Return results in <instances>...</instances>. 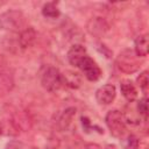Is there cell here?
Returning <instances> with one entry per match:
<instances>
[{
  "mask_svg": "<svg viewBox=\"0 0 149 149\" xmlns=\"http://www.w3.org/2000/svg\"><path fill=\"white\" fill-rule=\"evenodd\" d=\"M81 126H83V129H84L86 133H90V130H94V129H95L99 134H102V133H104V130H102L100 127L92 125L91 121H90L86 116H81Z\"/></svg>",
  "mask_w": 149,
  "mask_h": 149,
  "instance_id": "cell-18",
  "label": "cell"
},
{
  "mask_svg": "<svg viewBox=\"0 0 149 149\" xmlns=\"http://www.w3.org/2000/svg\"><path fill=\"white\" fill-rule=\"evenodd\" d=\"M36 40V30L33 27H26L19 35V45L22 49H27L30 45H33V43Z\"/></svg>",
  "mask_w": 149,
  "mask_h": 149,
  "instance_id": "cell-8",
  "label": "cell"
},
{
  "mask_svg": "<svg viewBox=\"0 0 149 149\" xmlns=\"http://www.w3.org/2000/svg\"><path fill=\"white\" fill-rule=\"evenodd\" d=\"M87 51L86 48L81 44H73L69 51H68V61L71 65L78 68V65L80 64V62L87 56Z\"/></svg>",
  "mask_w": 149,
  "mask_h": 149,
  "instance_id": "cell-7",
  "label": "cell"
},
{
  "mask_svg": "<svg viewBox=\"0 0 149 149\" xmlns=\"http://www.w3.org/2000/svg\"><path fill=\"white\" fill-rule=\"evenodd\" d=\"M125 149H139V139L135 135H129L126 140Z\"/></svg>",
  "mask_w": 149,
  "mask_h": 149,
  "instance_id": "cell-19",
  "label": "cell"
},
{
  "mask_svg": "<svg viewBox=\"0 0 149 149\" xmlns=\"http://www.w3.org/2000/svg\"><path fill=\"white\" fill-rule=\"evenodd\" d=\"M41 84L47 91L56 92L64 85L63 74L59 72L58 69L54 66H48L41 73Z\"/></svg>",
  "mask_w": 149,
  "mask_h": 149,
  "instance_id": "cell-3",
  "label": "cell"
},
{
  "mask_svg": "<svg viewBox=\"0 0 149 149\" xmlns=\"http://www.w3.org/2000/svg\"><path fill=\"white\" fill-rule=\"evenodd\" d=\"M91 23L93 24L92 28L95 27L94 29L91 30L92 34H104V31L107 30V28H108V26L106 24V22H105L104 20H101L100 17H95V19H93V20L91 21Z\"/></svg>",
  "mask_w": 149,
  "mask_h": 149,
  "instance_id": "cell-15",
  "label": "cell"
},
{
  "mask_svg": "<svg viewBox=\"0 0 149 149\" xmlns=\"http://www.w3.org/2000/svg\"><path fill=\"white\" fill-rule=\"evenodd\" d=\"M106 149H115V147L114 146H107Z\"/></svg>",
  "mask_w": 149,
  "mask_h": 149,
  "instance_id": "cell-21",
  "label": "cell"
},
{
  "mask_svg": "<svg viewBox=\"0 0 149 149\" xmlns=\"http://www.w3.org/2000/svg\"><path fill=\"white\" fill-rule=\"evenodd\" d=\"M148 49H149V44H148V35L147 34H142L136 36V38L134 40V54L140 58V57H146L148 55Z\"/></svg>",
  "mask_w": 149,
  "mask_h": 149,
  "instance_id": "cell-9",
  "label": "cell"
},
{
  "mask_svg": "<svg viewBox=\"0 0 149 149\" xmlns=\"http://www.w3.org/2000/svg\"><path fill=\"white\" fill-rule=\"evenodd\" d=\"M78 69H80L83 71L84 76L90 81H97L101 77V74H102L101 69L99 68V65L97 64V62L90 55H87L80 62V64L78 65Z\"/></svg>",
  "mask_w": 149,
  "mask_h": 149,
  "instance_id": "cell-5",
  "label": "cell"
},
{
  "mask_svg": "<svg viewBox=\"0 0 149 149\" xmlns=\"http://www.w3.org/2000/svg\"><path fill=\"white\" fill-rule=\"evenodd\" d=\"M137 58L139 57L132 50H125L118 57V61H116L118 68L126 73L135 72L140 68V63L137 62Z\"/></svg>",
  "mask_w": 149,
  "mask_h": 149,
  "instance_id": "cell-4",
  "label": "cell"
},
{
  "mask_svg": "<svg viewBox=\"0 0 149 149\" xmlns=\"http://www.w3.org/2000/svg\"><path fill=\"white\" fill-rule=\"evenodd\" d=\"M6 149H23V144L20 141H10L7 143Z\"/></svg>",
  "mask_w": 149,
  "mask_h": 149,
  "instance_id": "cell-20",
  "label": "cell"
},
{
  "mask_svg": "<svg viewBox=\"0 0 149 149\" xmlns=\"http://www.w3.org/2000/svg\"><path fill=\"white\" fill-rule=\"evenodd\" d=\"M0 28L10 33H21L26 28V17L21 10L9 9L0 15Z\"/></svg>",
  "mask_w": 149,
  "mask_h": 149,
  "instance_id": "cell-1",
  "label": "cell"
},
{
  "mask_svg": "<svg viewBox=\"0 0 149 149\" xmlns=\"http://www.w3.org/2000/svg\"><path fill=\"white\" fill-rule=\"evenodd\" d=\"M105 122H106V126L108 127L112 136L119 139V137H122L125 135L126 129H127L126 118L121 111H118V109L109 111L106 114Z\"/></svg>",
  "mask_w": 149,
  "mask_h": 149,
  "instance_id": "cell-2",
  "label": "cell"
},
{
  "mask_svg": "<svg viewBox=\"0 0 149 149\" xmlns=\"http://www.w3.org/2000/svg\"><path fill=\"white\" fill-rule=\"evenodd\" d=\"M120 91H121L123 98L129 102L134 101L136 99V97H137L136 87L129 79H123L120 83Z\"/></svg>",
  "mask_w": 149,
  "mask_h": 149,
  "instance_id": "cell-11",
  "label": "cell"
},
{
  "mask_svg": "<svg viewBox=\"0 0 149 149\" xmlns=\"http://www.w3.org/2000/svg\"><path fill=\"white\" fill-rule=\"evenodd\" d=\"M74 115H76V108H74V107H69V108H66V109L59 115V119L57 120V126H58V128L62 129V130L66 129V128L71 125V122H72Z\"/></svg>",
  "mask_w": 149,
  "mask_h": 149,
  "instance_id": "cell-12",
  "label": "cell"
},
{
  "mask_svg": "<svg viewBox=\"0 0 149 149\" xmlns=\"http://www.w3.org/2000/svg\"><path fill=\"white\" fill-rule=\"evenodd\" d=\"M42 14L48 19H57L61 15V10L57 7L56 2H47L42 7Z\"/></svg>",
  "mask_w": 149,
  "mask_h": 149,
  "instance_id": "cell-13",
  "label": "cell"
},
{
  "mask_svg": "<svg viewBox=\"0 0 149 149\" xmlns=\"http://www.w3.org/2000/svg\"><path fill=\"white\" fill-rule=\"evenodd\" d=\"M116 88L112 84H105L95 91V100L100 105H109L114 101Z\"/></svg>",
  "mask_w": 149,
  "mask_h": 149,
  "instance_id": "cell-6",
  "label": "cell"
},
{
  "mask_svg": "<svg viewBox=\"0 0 149 149\" xmlns=\"http://www.w3.org/2000/svg\"><path fill=\"white\" fill-rule=\"evenodd\" d=\"M63 74V81L64 85L70 86L72 88H77L80 85V78L77 73L73 72H66V73H62Z\"/></svg>",
  "mask_w": 149,
  "mask_h": 149,
  "instance_id": "cell-14",
  "label": "cell"
},
{
  "mask_svg": "<svg viewBox=\"0 0 149 149\" xmlns=\"http://www.w3.org/2000/svg\"><path fill=\"white\" fill-rule=\"evenodd\" d=\"M0 134L6 136H16L20 134V126L9 119H3L0 121Z\"/></svg>",
  "mask_w": 149,
  "mask_h": 149,
  "instance_id": "cell-10",
  "label": "cell"
},
{
  "mask_svg": "<svg viewBox=\"0 0 149 149\" xmlns=\"http://www.w3.org/2000/svg\"><path fill=\"white\" fill-rule=\"evenodd\" d=\"M136 83L137 85L140 86V88L147 93V90H148V84H149V79H148V71H142L140 73V76L136 78Z\"/></svg>",
  "mask_w": 149,
  "mask_h": 149,
  "instance_id": "cell-16",
  "label": "cell"
},
{
  "mask_svg": "<svg viewBox=\"0 0 149 149\" xmlns=\"http://www.w3.org/2000/svg\"><path fill=\"white\" fill-rule=\"evenodd\" d=\"M137 112L146 121L148 120V99H147V97H144L141 100H139V102H137Z\"/></svg>",
  "mask_w": 149,
  "mask_h": 149,
  "instance_id": "cell-17",
  "label": "cell"
}]
</instances>
